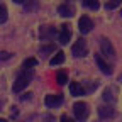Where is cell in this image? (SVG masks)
I'll return each instance as SVG.
<instances>
[{"label": "cell", "mask_w": 122, "mask_h": 122, "mask_svg": "<svg viewBox=\"0 0 122 122\" xmlns=\"http://www.w3.org/2000/svg\"><path fill=\"white\" fill-rule=\"evenodd\" d=\"M32 76H34L32 68H24V70L19 73V76H17V80H15V83H14V92H15V93L22 92V90H24V88L30 83Z\"/></svg>", "instance_id": "6da1fadb"}, {"label": "cell", "mask_w": 122, "mask_h": 122, "mask_svg": "<svg viewBox=\"0 0 122 122\" xmlns=\"http://www.w3.org/2000/svg\"><path fill=\"white\" fill-rule=\"evenodd\" d=\"M73 112H75L76 120H80V122L86 120V119H88V114H90L88 103H85V102H76V103L73 105Z\"/></svg>", "instance_id": "7a4b0ae2"}, {"label": "cell", "mask_w": 122, "mask_h": 122, "mask_svg": "<svg viewBox=\"0 0 122 122\" xmlns=\"http://www.w3.org/2000/svg\"><path fill=\"white\" fill-rule=\"evenodd\" d=\"M86 53H88V48H86V42H85L83 39L76 41V42L73 44L71 54H73L75 58H83V56H86Z\"/></svg>", "instance_id": "3957f363"}, {"label": "cell", "mask_w": 122, "mask_h": 122, "mask_svg": "<svg viewBox=\"0 0 122 122\" xmlns=\"http://www.w3.org/2000/svg\"><path fill=\"white\" fill-rule=\"evenodd\" d=\"M100 49H102V53H103L107 58H115V49H114L112 42L107 39V37H102V39H100Z\"/></svg>", "instance_id": "277c9868"}, {"label": "cell", "mask_w": 122, "mask_h": 122, "mask_svg": "<svg viewBox=\"0 0 122 122\" xmlns=\"http://www.w3.org/2000/svg\"><path fill=\"white\" fill-rule=\"evenodd\" d=\"M78 29L81 34H88L92 29H93V22H92L90 17H86V15H83V17L78 20Z\"/></svg>", "instance_id": "5b68a950"}, {"label": "cell", "mask_w": 122, "mask_h": 122, "mask_svg": "<svg viewBox=\"0 0 122 122\" xmlns=\"http://www.w3.org/2000/svg\"><path fill=\"white\" fill-rule=\"evenodd\" d=\"M54 34H56L54 25H41V29H39V37L42 41H48V39L54 37Z\"/></svg>", "instance_id": "8992f818"}, {"label": "cell", "mask_w": 122, "mask_h": 122, "mask_svg": "<svg viewBox=\"0 0 122 122\" xmlns=\"http://www.w3.org/2000/svg\"><path fill=\"white\" fill-rule=\"evenodd\" d=\"M95 63L98 65V68H100V71H102L103 75H112V66L107 63V61H105L100 54H95Z\"/></svg>", "instance_id": "52a82bcc"}, {"label": "cell", "mask_w": 122, "mask_h": 122, "mask_svg": "<svg viewBox=\"0 0 122 122\" xmlns=\"http://www.w3.org/2000/svg\"><path fill=\"white\" fill-rule=\"evenodd\" d=\"M70 37H71V29L68 24H63L59 27V44H68Z\"/></svg>", "instance_id": "ba28073f"}, {"label": "cell", "mask_w": 122, "mask_h": 122, "mask_svg": "<svg viewBox=\"0 0 122 122\" xmlns=\"http://www.w3.org/2000/svg\"><path fill=\"white\" fill-rule=\"evenodd\" d=\"M46 105L49 107V109H56V107H59L61 103H63V97L61 95H46Z\"/></svg>", "instance_id": "9c48e42d"}, {"label": "cell", "mask_w": 122, "mask_h": 122, "mask_svg": "<svg viewBox=\"0 0 122 122\" xmlns=\"http://www.w3.org/2000/svg\"><path fill=\"white\" fill-rule=\"evenodd\" d=\"M58 14L61 17H73L75 15V7L73 5H68V4H63L58 7Z\"/></svg>", "instance_id": "30bf717a"}, {"label": "cell", "mask_w": 122, "mask_h": 122, "mask_svg": "<svg viewBox=\"0 0 122 122\" xmlns=\"http://www.w3.org/2000/svg\"><path fill=\"white\" fill-rule=\"evenodd\" d=\"M70 93H71L73 97H80V95H85L86 92H85V88H83L81 83L71 81V83H70Z\"/></svg>", "instance_id": "8fae6325"}, {"label": "cell", "mask_w": 122, "mask_h": 122, "mask_svg": "<svg viewBox=\"0 0 122 122\" xmlns=\"http://www.w3.org/2000/svg\"><path fill=\"white\" fill-rule=\"evenodd\" d=\"M115 98H117V97H115V86H109V88L103 90V100H105V102L114 103Z\"/></svg>", "instance_id": "7c38bea8"}, {"label": "cell", "mask_w": 122, "mask_h": 122, "mask_svg": "<svg viewBox=\"0 0 122 122\" xmlns=\"http://www.w3.org/2000/svg\"><path fill=\"white\" fill-rule=\"evenodd\" d=\"M114 109H112V107L109 105V107H100V109H98V115L102 117V119H112L114 117Z\"/></svg>", "instance_id": "4fadbf2b"}, {"label": "cell", "mask_w": 122, "mask_h": 122, "mask_svg": "<svg viewBox=\"0 0 122 122\" xmlns=\"http://www.w3.org/2000/svg\"><path fill=\"white\" fill-rule=\"evenodd\" d=\"M39 9V4H37V0H29V2L24 5V12L25 14H30V12H34Z\"/></svg>", "instance_id": "5bb4252c"}, {"label": "cell", "mask_w": 122, "mask_h": 122, "mask_svg": "<svg viewBox=\"0 0 122 122\" xmlns=\"http://www.w3.org/2000/svg\"><path fill=\"white\" fill-rule=\"evenodd\" d=\"M54 49H56L54 44H44V46L39 48V53H41V56H48V54L54 53Z\"/></svg>", "instance_id": "9a60e30c"}, {"label": "cell", "mask_w": 122, "mask_h": 122, "mask_svg": "<svg viewBox=\"0 0 122 122\" xmlns=\"http://www.w3.org/2000/svg\"><path fill=\"white\" fill-rule=\"evenodd\" d=\"M63 61H65V53H63V51H58V53L53 56V59L49 61V63H51V66H56V65H61Z\"/></svg>", "instance_id": "2e32d148"}, {"label": "cell", "mask_w": 122, "mask_h": 122, "mask_svg": "<svg viewBox=\"0 0 122 122\" xmlns=\"http://www.w3.org/2000/svg\"><path fill=\"white\" fill-rule=\"evenodd\" d=\"M56 81L59 83V85H66L68 83V73L66 71H58V75H56Z\"/></svg>", "instance_id": "e0dca14e"}, {"label": "cell", "mask_w": 122, "mask_h": 122, "mask_svg": "<svg viewBox=\"0 0 122 122\" xmlns=\"http://www.w3.org/2000/svg\"><path fill=\"white\" fill-rule=\"evenodd\" d=\"M83 5L86 9H90V10H97L100 7V2L98 0H83Z\"/></svg>", "instance_id": "ac0fdd59"}, {"label": "cell", "mask_w": 122, "mask_h": 122, "mask_svg": "<svg viewBox=\"0 0 122 122\" xmlns=\"http://www.w3.org/2000/svg\"><path fill=\"white\" fill-rule=\"evenodd\" d=\"M120 4H122V0H109L107 5H105V9H107V10H114V9H117Z\"/></svg>", "instance_id": "d6986e66"}, {"label": "cell", "mask_w": 122, "mask_h": 122, "mask_svg": "<svg viewBox=\"0 0 122 122\" xmlns=\"http://www.w3.org/2000/svg\"><path fill=\"white\" fill-rule=\"evenodd\" d=\"M36 65H37V59H34V58H29V59H25V61H24L22 68H32V66H36Z\"/></svg>", "instance_id": "ffe728a7"}, {"label": "cell", "mask_w": 122, "mask_h": 122, "mask_svg": "<svg viewBox=\"0 0 122 122\" xmlns=\"http://www.w3.org/2000/svg\"><path fill=\"white\" fill-rule=\"evenodd\" d=\"M86 83V86H83L85 88V92H86V93H90V92H93L95 88H97V81L93 83V81H85Z\"/></svg>", "instance_id": "44dd1931"}, {"label": "cell", "mask_w": 122, "mask_h": 122, "mask_svg": "<svg viewBox=\"0 0 122 122\" xmlns=\"http://www.w3.org/2000/svg\"><path fill=\"white\" fill-rule=\"evenodd\" d=\"M7 20V9L4 5H0V24Z\"/></svg>", "instance_id": "7402d4cb"}, {"label": "cell", "mask_w": 122, "mask_h": 122, "mask_svg": "<svg viewBox=\"0 0 122 122\" xmlns=\"http://www.w3.org/2000/svg\"><path fill=\"white\" fill-rule=\"evenodd\" d=\"M10 58H12V54H10V53H7V51H2V53H0V59H2V61L10 59Z\"/></svg>", "instance_id": "603a6c76"}, {"label": "cell", "mask_w": 122, "mask_h": 122, "mask_svg": "<svg viewBox=\"0 0 122 122\" xmlns=\"http://www.w3.org/2000/svg\"><path fill=\"white\" fill-rule=\"evenodd\" d=\"M42 122H54V117L48 114V115H44V117H42Z\"/></svg>", "instance_id": "cb8c5ba5"}, {"label": "cell", "mask_w": 122, "mask_h": 122, "mask_svg": "<svg viewBox=\"0 0 122 122\" xmlns=\"http://www.w3.org/2000/svg\"><path fill=\"white\" fill-rule=\"evenodd\" d=\"M61 122H75V120H73L71 117H68V115L65 114V115H61Z\"/></svg>", "instance_id": "d4e9b609"}, {"label": "cell", "mask_w": 122, "mask_h": 122, "mask_svg": "<svg viewBox=\"0 0 122 122\" xmlns=\"http://www.w3.org/2000/svg\"><path fill=\"white\" fill-rule=\"evenodd\" d=\"M30 95H32V93H24L20 97V100H30Z\"/></svg>", "instance_id": "484cf974"}, {"label": "cell", "mask_w": 122, "mask_h": 122, "mask_svg": "<svg viewBox=\"0 0 122 122\" xmlns=\"http://www.w3.org/2000/svg\"><path fill=\"white\" fill-rule=\"evenodd\" d=\"M24 0H14V4H22Z\"/></svg>", "instance_id": "4316f807"}, {"label": "cell", "mask_w": 122, "mask_h": 122, "mask_svg": "<svg viewBox=\"0 0 122 122\" xmlns=\"http://www.w3.org/2000/svg\"><path fill=\"white\" fill-rule=\"evenodd\" d=\"M0 122H7V120H5V119H0Z\"/></svg>", "instance_id": "83f0119b"}, {"label": "cell", "mask_w": 122, "mask_h": 122, "mask_svg": "<svg viewBox=\"0 0 122 122\" xmlns=\"http://www.w3.org/2000/svg\"><path fill=\"white\" fill-rule=\"evenodd\" d=\"M119 80H120V81H122V75H120V78H119Z\"/></svg>", "instance_id": "f1b7e54d"}, {"label": "cell", "mask_w": 122, "mask_h": 122, "mask_svg": "<svg viewBox=\"0 0 122 122\" xmlns=\"http://www.w3.org/2000/svg\"><path fill=\"white\" fill-rule=\"evenodd\" d=\"M0 105H2V102H0Z\"/></svg>", "instance_id": "f546056e"}, {"label": "cell", "mask_w": 122, "mask_h": 122, "mask_svg": "<svg viewBox=\"0 0 122 122\" xmlns=\"http://www.w3.org/2000/svg\"><path fill=\"white\" fill-rule=\"evenodd\" d=\"M120 15H122V12H120Z\"/></svg>", "instance_id": "4dcf8cb0"}]
</instances>
